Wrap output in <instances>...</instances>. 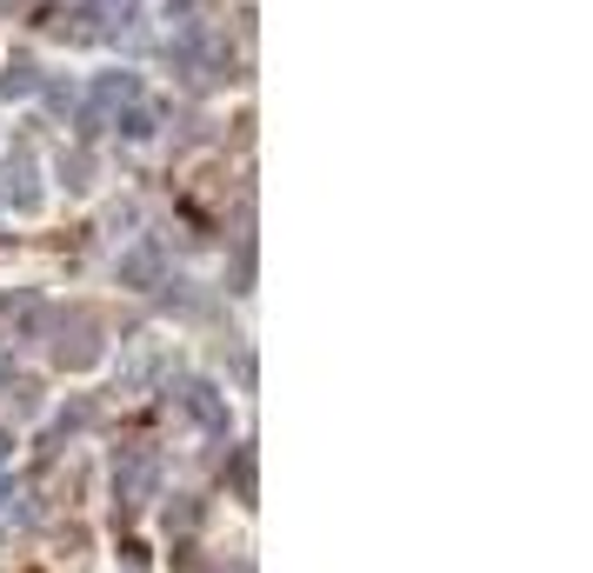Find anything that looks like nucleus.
<instances>
[{"instance_id": "39448f33", "label": "nucleus", "mask_w": 593, "mask_h": 573, "mask_svg": "<svg viewBox=\"0 0 593 573\" xmlns=\"http://www.w3.org/2000/svg\"><path fill=\"white\" fill-rule=\"evenodd\" d=\"M0 200H8L14 214H34L41 207V187H34V153L14 147L8 160H0Z\"/></svg>"}, {"instance_id": "0eeeda50", "label": "nucleus", "mask_w": 593, "mask_h": 573, "mask_svg": "<svg viewBox=\"0 0 593 573\" xmlns=\"http://www.w3.org/2000/svg\"><path fill=\"white\" fill-rule=\"evenodd\" d=\"M88 21H94V34H127L134 27V0H88Z\"/></svg>"}, {"instance_id": "dca6fc26", "label": "nucleus", "mask_w": 593, "mask_h": 573, "mask_svg": "<svg viewBox=\"0 0 593 573\" xmlns=\"http://www.w3.org/2000/svg\"><path fill=\"white\" fill-rule=\"evenodd\" d=\"M8 501H21V494H14V486H8V480H0V507H8Z\"/></svg>"}, {"instance_id": "f257e3e1", "label": "nucleus", "mask_w": 593, "mask_h": 573, "mask_svg": "<svg viewBox=\"0 0 593 573\" xmlns=\"http://www.w3.org/2000/svg\"><path fill=\"white\" fill-rule=\"evenodd\" d=\"M54 360H60L67 374H80V367L101 360V313H94V307H67V313L54 320Z\"/></svg>"}, {"instance_id": "20e7f679", "label": "nucleus", "mask_w": 593, "mask_h": 573, "mask_svg": "<svg viewBox=\"0 0 593 573\" xmlns=\"http://www.w3.org/2000/svg\"><path fill=\"white\" fill-rule=\"evenodd\" d=\"M134 101H140V73H127V67H121V73H101V80H94V107L80 114V127L94 134L107 114H127Z\"/></svg>"}, {"instance_id": "f3484780", "label": "nucleus", "mask_w": 593, "mask_h": 573, "mask_svg": "<svg viewBox=\"0 0 593 573\" xmlns=\"http://www.w3.org/2000/svg\"><path fill=\"white\" fill-rule=\"evenodd\" d=\"M8 454H14V440H8V434H0V460H8Z\"/></svg>"}, {"instance_id": "6e6552de", "label": "nucleus", "mask_w": 593, "mask_h": 573, "mask_svg": "<svg viewBox=\"0 0 593 573\" xmlns=\"http://www.w3.org/2000/svg\"><path fill=\"white\" fill-rule=\"evenodd\" d=\"M60 187H67V194H88V187H94V153H88V147L60 153Z\"/></svg>"}, {"instance_id": "f03ea898", "label": "nucleus", "mask_w": 593, "mask_h": 573, "mask_svg": "<svg viewBox=\"0 0 593 573\" xmlns=\"http://www.w3.org/2000/svg\"><path fill=\"white\" fill-rule=\"evenodd\" d=\"M153 494H160V460H153V447H121V454H114V507H121V514H140Z\"/></svg>"}, {"instance_id": "a211bd4d", "label": "nucleus", "mask_w": 593, "mask_h": 573, "mask_svg": "<svg viewBox=\"0 0 593 573\" xmlns=\"http://www.w3.org/2000/svg\"><path fill=\"white\" fill-rule=\"evenodd\" d=\"M8 374H14V367H8V354H0V380H8Z\"/></svg>"}, {"instance_id": "ddd939ff", "label": "nucleus", "mask_w": 593, "mask_h": 573, "mask_svg": "<svg viewBox=\"0 0 593 573\" xmlns=\"http://www.w3.org/2000/svg\"><path fill=\"white\" fill-rule=\"evenodd\" d=\"M167 527H181V534H187V527H201V501H187V494H181L174 507H167Z\"/></svg>"}, {"instance_id": "f8f14e48", "label": "nucleus", "mask_w": 593, "mask_h": 573, "mask_svg": "<svg viewBox=\"0 0 593 573\" xmlns=\"http://www.w3.org/2000/svg\"><path fill=\"white\" fill-rule=\"evenodd\" d=\"M233 494L253 501V447H233Z\"/></svg>"}, {"instance_id": "7ed1b4c3", "label": "nucleus", "mask_w": 593, "mask_h": 573, "mask_svg": "<svg viewBox=\"0 0 593 573\" xmlns=\"http://www.w3.org/2000/svg\"><path fill=\"white\" fill-rule=\"evenodd\" d=\"M0 334H8L14 347L41 341V334H47V300H41L34 287H14L8 300H0Z\"/></svg>"}, {"instance_id": "4468645a", "label": "nucleus", "mask_w": 593, "mask_h": 573, "mask_svg": "<svg viewBox=\"0 0 593 573\" xmlns=\"http://www.w3.org/2000/svg\"><path fill=\"white\" fill-rule=\"evenodd\" d=\"M88 421H94V406H88V400H73V406H67V414L54 421V427H60V434H80V427H88Z\"/></svg>"}, {"instance_id": "2eb2a0df", "label": "nucleus", "mask_w": 593, "mask_h": 573, "mask_svg": "<svg viewBox=\"0 0 593 573\" xmlns=\"http://www.w3.org/2000/svg\"><path fill=\"white\" fill-rule=\"evenodd\" d=\"M8 400H14V414H34V406H41V387H34V380H14Z\"/></svg>"}, {"instance_id": "1a4fd4ad", "label": "nucleus", "mask_w": 593, "mask_h": 573, "mask_svg": "<svg viewBox=\"0 0 593 573\" xmlns=\"http://www.w3.org/2000/svg\"><path fill=\"white\" fill-rule=\"evenodd\" d=\"M34 88H41V67H34L27 54H21V60H8V73H0V94H8V101H27Z\"/></svg>"}, {"instance_id": "9b49d317", "label": "nucleus", "mask_w": 593, "mask_h": 573, "mask_svg": "<svg viewBox=\"0 0 593 573\" xmlns=\"http://www.w3.org/2000/svg\"><path fill=\"white\" fill-rule=\"evenodd\" d=\"M114 127H121L127 140H147V134H153V107H147V101H134L127 114H114Z\"/></svg>"}, {"instance_id": "423d86ee", "label": "nucleus", "mask_w": 593, "mask_h": 573, "mask_svg": "<svg viewBox=\"0 0 593 573\" xmlns=\"http://www.w3.org/2000/svg\"><path fill=\"white\" fill-rule=\"evenodd\" d=\"M187 414L207 427V434H227V393L214 387V380H181V393H174Z\"/></svg>"}, {"instance_id": "9d476101", "label": "nucleus", "mask_w": 593, "mask_h": 573, "mask_svg": "<svg viewBox=\"0 0 593 573\" xmlns=\"http://www.w3.org/2000/svg\"><path fill=\"white\" fill-rule=\"evenodd\" d=\"M121 280H127V287H153V280H160V254H153V248H134V254L121 261Z\"/></svg>"}]
</instances>
